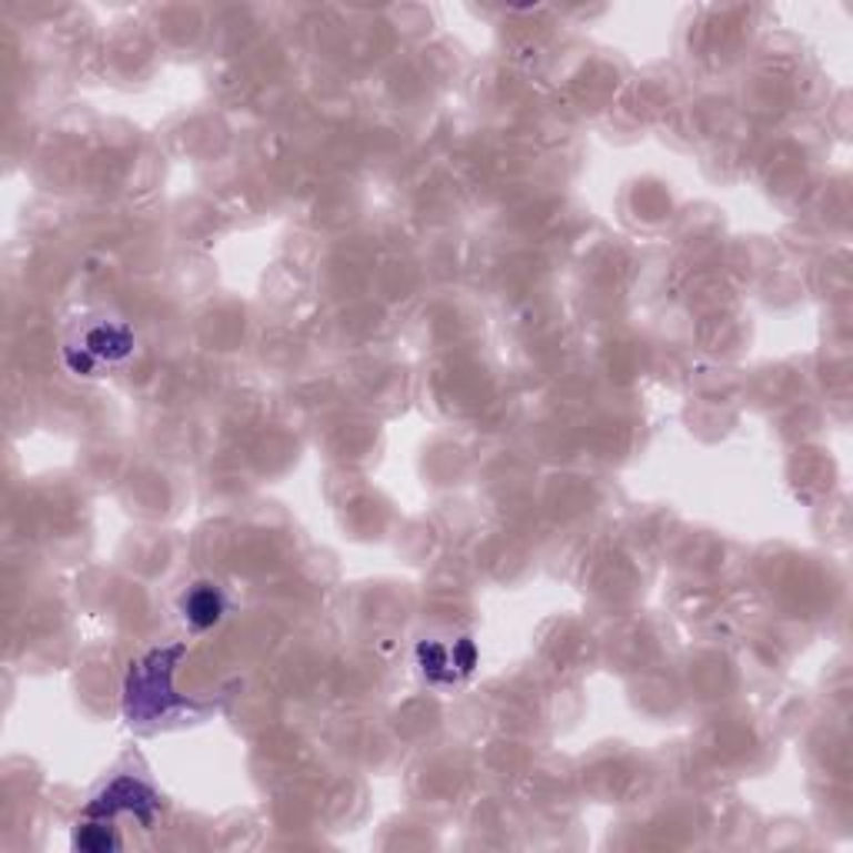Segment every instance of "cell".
Wrapping results in <instances>:
<instances>
[{
    "instance_id": "8992f818",
    "label": "cell",
    "mask_w": 853,
    "mask_h": 853,
    "mask_svg": "<svg viewBox=\"0 0 853 853\" xmlns=\"http://www.w3.org/2000/svg\"><path fill=\"white\" fill-rule=\"evenodd\" d=\"M74 843H78L81 850H88V853H104V850H114L121 840H118L114 826L101 816L98 823H84V826L78 830Z\"/></svg>"
},
{
    "instance_id": "5b68a950",
    "label": "cell",
    "mask_w": 853,
    "mask_h": 853,
    "mask_svg": "<svg viewBox=\"0 0 853 853\" xmlns=\"http://www.w3.org/2000/svg\"><path fill=\"white\" fill-rule=\"evenodd\" d=\"M417 660H420V667H424V673H427L430 680H437V683H450V680H457L454 653H450L447 647H440V643L427 640V643H420V647H417Z\"/></svg>"
},
{
    "instance_id": "7a4b0ae2",
    "label": "cell",
    "mask_w": 853,
    "mask_h": 853,
    "mask_svg": "<svg viewBox=\"0 0 853 853\" xmlns=\"http://www.w3.org/2000/svg\"><path fill=\"white\" fill-rule=\"evenodd\" d=\"M154 806H158V800H154V793L144 783H138L131 776H121L88 806V813L91 816H104V820L114 816V813H134L141 823H151L154 820Z\"/></svg>"
},
{
    "instance_id": "277c9868",
    "label": "cell",
    "mask_w": 853,
    "mask_h": 853,
    "mask_svg": "<svg viewBox=\"0 0 853 853\" xmlns=\"http://www.w3.org/2000/svg\"><path fill=\"white\" fill-rule=\"evenodd\" d=\"M84 351H88L94 361H124V357L134 351V337H131L128 327L104 324V327H94V331L84 337Z\"/></svg>"
},
{
    "instance_id": "3957f363",
    "label": "cell",
    "mask_w": 853,
    "mask_h": 853,
    "mask_svg": "<svg viewBox=\"0 0 853 853\" xmlns=\"http://www.w3.org/2000/svg\"><path fill=\"white\" fill-rule=\"evenodd\" d=\"M181 610H184V620H187L194 630H207V627H214V623L227 613V600H224L221 587H214V583H194V587L184 593Z\"/></svg>"
},
{
    "instance_id": "6da1fadb",
    "label": "cell",
    "mask_w": 853,
    "mask_h": 853,
    "mask_svg": "<svg viewBox=\"0 0 853 853\" xmlns=\"http://www.w3.org/2000/svg\"><path fill=\"white\" fill-rule=\"evenodd\" d=\"M181 653H184V647L158 650L131 670V677H128V717L131 720H138V723L154 720L158 713H164L174 703L171 673H174V663Z\"/></svg>"
}]
</instances>
